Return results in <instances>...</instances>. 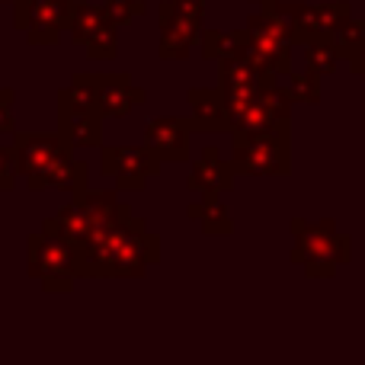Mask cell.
Here are the masks:
<instances>
[{"label": "cell", "mask_w": 365, "mask_h": 365, "mask_svg": "<svg viewBox=\"0 0 365 365\" xmlns=\"http://www.w3.org/2000/svg\"><path fill=\"white\" fill-rule=\"evenodd\" d=\"M158 259L160 240L132 215L90 237V244L77 253V276H145Z\"/></svg>", "instance_id": "6da1fadb"}, {"label": "cell", "mask_w": 365, "mask_h": 365, "mask_svg": "<svg viewBox=\"0 0 365 365\" xmlns=\"http://www.w3.org/2000/svg\"><path fill=\"white\" fill-rule=\"evenodd\" d=\"M13 154H16V170L29 189H68L81 192L87 189V164L74 160V148L61 135L23 132L13 135Z\"/></svg>", "instance_id": "7a4b0ae2"}, {"label": "cell", "mask_w": 365, "mask_h": 365, "mask_svg": "<svg viewBox=\"0 0 365 365\" xmlns=\"http://www.w3.org/2000/svg\"><path fill=\"white\" fill-rule=\"evenodd\" d=\"M292 263H298L311 279H330L340 266L349 263V234H340L330 218L324 221H292Z\"/></svg>", "instance_id": "3957f363"}, {"label": "cell", "mask_w": 365, "mask_h": 365, "mask_svg": "<svg viewBox=\"0 0 365 365\" xmlns=\"http://www.w3.org/2000/svg\"><path fill=\"white\" fill-rule=\"evenodd\" d=\"M58 135L71 148H96L103 141V113L81 74L58 90Z\"/></svg>", "instance_id": "277c9868"}, {"label": "cell", "mask_w": 365, "mask_h": 365, "mask_svg": "<svg viewBox=\"0 0 365 365\" xmlns=\"http://www.w3.org/2000/svg\"><path fill=\"white\" fill-rule=\"evenodd\" d=\"M234 173L282 177L289 173V128L279 132H234Z\"/></svg>", "instance_id": "5b68a950"}, {"label": "cell", "mask_w": 365, "mask_h": 365, "mask_svg": "<svg viewBox=\"0 0 365 365\" xmlns=\"http://www.w3.org/2000/svg\"><path fill=\"white\" fill-rule=\"evenodd\" d=\"M26 253H29V276L38 279L45 292H71L77 279V250L68 240L48 231L29 234Z\"/></svg>", "instance_id": "8992f818"}, {"label": "cell", "mask_w": 365, "mask_h": 365, "mask_svg": "<svg viewBox=\"0 0 365 365\" xmlns=\"http://www.w3.org/2000/svg\"><path fill=\"white\" fill-rule=\"evenodd\" d=\"M71 0H13V26L29 45H55L68 29Z\"/></svg>", "instance_id": "52a82bcc"}, {"label": "cell", "mask_w": 365, "mask_h": 365, "mask_svg": "<svg viewBox=\"0 0 365 365\" xmlns=\"http://www.w3.org/2000/svg\"><path fill=\"white\" fill-rule=\"evenodd\" d=\"M202 36V0H167L160 4V58L180 61Z\"/></svg>", "instance_id": "ba28073f"}, {"label": "cell", "mask_w": 365, "mask_h": 365, "mask_svg": "<svg viewBox=\"0 0 365 365\" xmlns=\"http://www.w3.org/2000/svg\"><path fill=\"white\" fill-rule=\"evenodd\" d=\"M244 32H247V42H250V55L257 58L263 68H269L276 77L289 74L292 71V48H295V42H292L289 32H285V26L279 23L269 10L253 13V16L247 19Z\"/></svg>", "instance_id": "9c48e42d"}, {"label": "cell", "mask_w": 365, "mask_h": 365, "mask_svg": "<svg viewBox=\"0 0 365 365\" xmlns=\"http://www.w3.org/2000/svg\"><path fill=\"white\" fill-rule=\"evenodd\" d=\"M115 29L119 26L106 16L103 6H93V4H83V0H71V16H68V32L77 45L87 48L90 58L96 61H109L115 58Z\"/></svg>", "instance_id": "30bf717a"}, {"label": "cell", "mask_w": 365, "mask_h": 365, "mask_svg": "<svg viewBox=\"0 0 365 365\" xmlns=\"http://www.w3.org/2000/svg\"><path fill=\"white\" fill-rule=\"evenodd\" d=\"M103 173L113 177L115 189H145L148 180L158 177L164 160L151 148H132V145H106L100 151Z\"/></svg>", "instance_id": "8fae6325"}, {"label": "cell", "mask_w": 365, "mask_h": 365, "mask_svg": "<svg viewBox=\"0 0 365 365\" xmlns=\"http://www.w3.org/2000/svg\"><path fill=\"white\" fill-rule=\"evenodd\" d=\"M81 77L93 90L103 119H122V115H128L135 106H141L148 100V93L141 87H135L128 74H81Z\"/></svg>", "instance_id": "7c38bea8"}, {"label": "cell", "mask_w": 365, "mask_h": 365, "mask_svg": "<svg viewBox=\"0 0 365 365\" xmlns=\"http://www.w3.org/2000/svg\"><path fill=\"white\" fill-rule=\"evenodd\" d=\"M189 119H151L145 125V148H151L160 160H189Z\"/></svg>", "instance_id": "4fadbf2b"}, {"label": "cell", "mask_w": 365, "mask_h": 365, "mask_svg": "<svg viewBox=\"0 0 365 365\" xmlns=\"http://www.w3.org/2000/svg\"><path fill=\"white\" fill-rule=\"evenodd\" d=\"M189 125H192L195 132H231L225 90L221 87L189 90Z\"/></svg>", "instance_id": "5bb4252c"}, {"label": "cell", "mask_w": 365, "mask_h": 365, "mask_svg": "<svg viewBox=\"0 0 365 365\" xmlns=\"http://www.w3.org/2000/svg\"><path fill=\"white\" fill-rule=\"evenodd\" d=\"M74 202L83 208L93 234L132 218V208H128L125 202H119V195H115L113 189H81V192H74Z\"/></svg>", "instance_id": "9a60e30c"}, {"label": "cell", "mask_w": 365, "mask_h": 365, "mask_svg": "<svg viewBox=\"0 0 365 365\" xmlns=\"http://www.w3.org/2000/svg\"><path fill=\"white\" fill-rule=\"evenodd\" d=\"M234 182V167L227 164V160H221L218 148L208 145L205 151H202V158L192 164V170H189V180L186 186L192 189L195 195H208V192H225V189H231Z\"/></svg>", "instance_id": "2e32d148"}, {"label": "cell", "mask_w": 365, "mask_h": 365, "mask_svg": "<svg viewBox=\"0 0 365 365\" xmlns=\"http://www.w3.org/2000/svg\"><path fill=\"white\" fill-rule=\"evenodd\" d=\"M266 10H269L272 16L285 26V32H289V38L295 45H308V42H314V38H327L324 36V29H321V23H317V6L272 0Z\"/></svg>", "instance_id": "e0dca14e"}, {"label": "cell", "mask_w": 365, "mask_h": 365, "mask_svg": "<svg viewBox=\"0 0 365 365\" xmlns=\"http://www.w3.org/2000/svg\"><path fill=\"white\" fill-rule=\"evenodd\" d=\"M42 231H48V234H55V237L68 240V244L74 247L77 253H81L83 247L90 244V237H93V227H90L87 215H83V208L77 205V202L64 205L61 212L55 215V218H45Z\"/></svg>", "instance_id": "ac0fdd59"}, {"label": "cell", "mask_w": 365, "mask_h": 365, "mask_svg": "<svg viewBox=\"0 0 365 365\" xmlns=\"http://www.w3.org/2000/svg\"><path fill=\"white\" fill-rule=\"evenodd\" d=\"M186 215L192 221H199L205 234H231L234 231L231 215H227V208L221 205L215 192H208V195H202L199 202H192V205L186 208Z\"/></svg>", "instance_id": "d6986e66"}, {"label": "cell", "mask_w": 365, "mask_h": 365, "mask_svg": "<svg viewBox=\"0 0 365 365\" xmlns=\"http://www.w3.org/2000/svg\"><path fill=\"white\" fill-rule=\"evenodd\" d=\"M340 48L334 45V38H314V42L304 45V61H308V71H314L317 77H327L340 68Z\"/></svg>", "instance_id": "ffe728a7"}, {"label": "cell", "mask_w": 365, "mask_h": 365, "mask_svg": "<svg viewBox=\"0 0 365 365\" xmlns=\"http://www.w3.org/2000/svg\"><path fill=\"white\" fill-rule=\"evenodd\" d=\"M289 83H279V87L285 90V96H289L292 103H317L321 100V77L314 74V71H302V74H295V71H289Z\"/></svg>", "instance_id": "44dd1931"}, {"label": "cell", "mask_w": 365, "mask_h": 365, "mask_svg": "<svg viewBox=\"0 0 365 365\" xmlns=\"http://www.w3.org/2000/svg\"><path fill=\"white\" fill-rule=\"evenodd\" d=\"M334 45L340 48L343 58H353L359 48H365V23L362 19H346V23L334 32Z\"/></svg>", "instance_id": "7402d4cb"}, {"label": "cell", "mask_w": 365, "mask_h": 365, "mask_svg": "<svg viewBox=\"0 0 365 365\" xmlns=\"http://www.w3.org/2000/svg\"><path fill=\"white\" fill-rule=\"evenodd\" d=\"M346 19H353L346 0H330V4L317 6V23H321V29H324V36H327V38H334V32L340 29Z\"/></svg>", "instance_id": "603a6c76"}, {"label": "cell", "mask_w": 365, "mask_h": 365, "mask_svg": "<svg viewBox=\"0 0 365 365\" xmlns=\"http://www.w3.org/2000/svg\"><path fill=\"white\" fill-rule=\"evenodd\" d=\"M103 10L115 26H128L135 16L145 13V4L141 0H103Z\"/></svg>", "instance_id": "cb8c5ba5"}, {"label": "cell", "mask_w": 365, "mask_h": 365, "mask_svg": "<svg viewBox=\"0 0 365 365\" xmlns=\"http://www.w3.org/2000/svg\"><path fill=\"white\" fill-rule=\"evenodd\" d=\"M19 180V170H16V154H13V145H4L0 141V192L13 189Z\"/></svg>", "instance_id": "d4e9b609"}, {"label": "cell", "mask_w": 365, "mask_h": 365, "mask_svg": "<svg viewBox=\"0 0 365 365\" xmlns=\"http://www.w3.org/2000/svg\"><path fill=\"white\" fill-rule=\"evenodd\" d=\"M13 100L16 93L10 87H0V135L13 132Z\"/></svg>", "instance_id": "484cf974"}, {"label": "cell", "mask_w": 365, "mask_h": 365, "mask_svg": "<svg viewBox=\"0 0 365 365\" xmlns=\"http://www.w3.org/2000/svg\"><path fill=\"white\" fill-rule=\"evenodd\" d=\"M349 71H353V74H359V77H365V48H359L353 58H349Z\"/></svg>", "instance_id": "4316f807"}, {"label": "cell", "mask_w": 365, "mask_h": 365, "mask_svg": "<svg viewBox=\"0 0 365 365\" xmlns=\"http://www.w3.org/2000/svg\"><path fill=\"white\" fill-rule=\"evenodd\" d=\"M253 4H259V6H263V10H266V6H269L272 0H253Z\"/></svg>", "instance_id": "83f0119b"}, {"label": "cell", "mask_w": 365, "mask_h": 365, "mask_svg": "<svg viewBox=\"0 0 365 365\" xmlns=\"http://www.w3.org/2000/svg\"><path fill=\"white\" fill-rule=\"evenodd\" d=\"M362 125H365V115H362Z\"/></svg>", "instance_id": "f1b7e54d"}, {"label": "cell", "mask_w": 365, "mask_h": 365, "mask_svg": "<svg viewBox=\"0 0 365 365\" xmlns=\"http://www.w3.org/2000/svg\"><path fill=\"white\" fill-rule=\"evenodd\" d=\"M6 4H13V0H6Z\"/></svg>", "instance_id": "f546056e"}, {"label": "cell", "mask_w": 365, "mask_h": 365, "mask_svg": "<svg viewBox=\"0 0 365 365\" xmlns=\"http://www.w3.org/2000/svg\"><path fill=\"white\" fill-rule=\"evenodd\" d=\"M362 23H365V19H362Z\"/></svg>", "instance_id": "4dcf8cb0"}]
</instances>
